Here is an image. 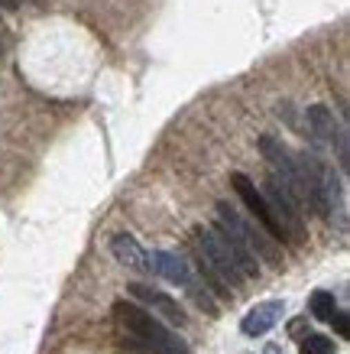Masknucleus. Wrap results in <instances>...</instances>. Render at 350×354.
<instances>
[{
    "mask_svg": "<svg viewBox=\"0 0 350 354\" xmlns=\"http://www.w3.org/2000/svg\"><path fill=\"white\" fill-rule=\"evenodd\" d=\"M114 319L124 325L130 335H137L149 351H156V354H191L188 344L182 342L179 335L172 332V328H166L159 319H153L146 309H139L137 302H127V299L114 302Z\"/></svg>",
    "mask_w": 350,
    "mask_h": 354,
    "instance_id": "1",
    "label": "nucleus"
},
{
    "mask_svg": "<svg viewBox=\"0 0 350 354\" xmlns=\"http://www.w3.org/2000/svg\"><path fill=\"white\" fill-rule=\"evenodd\" d=\"M217 221L231 227L233 234H237L246 247H250V254H253V257H263L266 263L282 267V250H279V244L269 234H266V231L256 225V221H246V218L237 215V208H233L231 202H217Z\"/></svg>",
    "mask_w": 350,
    "mask_h": 354,
    "instance_id": "2",
    "label": "nucleus"
},
{
    "mask_svg": "<svg viewBox=\"0 0 350 354\" xmlns=\"http://www.w3.org/2000/svg\"><path fill=\"white\" fill-rule=\"evenodd\" d=\"M260 153H263L266 162H269L273 179L292 195V202H295L298 208H305V183H302V172H298V162H295V156H292V150H289L282 140L266 133V137H260Z\"/></svg>",
    "mask_w": 350,
    "mask_h": 354,
    "instance_id": "3",
    "label": "nucleus"
},
{
    "mask_svg": "<svg viewBox=\"0 0 350 354\" xmlns=\"http://www.w3.org/2000/svg\"><path fill=\"white\" fill-rule=\"evenodd\" d=\"M195 241H198V257H202L204 267L211 270V273L221 279L227 290H231V286L237 290V286L244 283V277H240V270H237V263H233L231 250L224 247L221 234H217L214 227L198 225V227H195Z\"/></svg>",
    "mask_w": 350,
    "mask_h": 354,
    "instance_id": "4",
    "label": "nucleus"
},
{
    "mask_svg": "<svg viewBox=\"0 0 350 354\" xmlns=\"http://www.w3.org/2000/svg\"><path fill=\"white\" fill-rule=\"evenodd\" d=\"M266 205H269V212L276 218L279 231H282V241H292L295 247H302L308 241V231H305V218H302V208L292 202V195L282 189V185L269 176L266 179V192H263Z\"/></svg>",
    "mask_w": 350,
    "mask_h": 354,
    "instance_id": "5",
    "label": "nucleus"
},
{
    "mask_svg": "<svg viewBox=\"0 0 350 354\" xmlns=\"http://www.w3.org/2000/svg\"><path fill=\"white\" fill-rule=\"evenodd\" d=\"M305 120H308V130H311V140L318 147H338V160H340V169H347V133L340 127L334 114H331L324 104H311L305 111Z\"/></svg>",
    "mask_w": 350,
    "mask_h": 354,
    "instance_id": "6",
    "label": "nucleus"
},
{
    "mask_svg": "<svg viewBox=\"0 0 350 354\" xmlns=\"http://www.w3.org/2000/svg\"><path fill=\"white\" fill-rule=\"evenodd\" d=\"M231 185H233V192L240 195V202L250 208V215L256 218V225L263 227L266 234H269L279 244V241H282V231H279L276 218H273V212H269V205H266L263 192H256V185L250 183V176H244V172H233V176H231Z\"/></svg>",
    "mask_w": 350,
    "mask_h": 354,
    "instance_id": "7",
    "label": "nucleus"
},
{
    "mask_svg": "<svg viewBox=\"0 0 350 354\" xmlns=\"http://www.w3.org/2000/svg\"><path fill=\"white\" fill-rule=\"evenodd\" d=\"M282 312H286L282 299L260 302V306H253V309L244 315L240 328H244V335H250V338H260V335H266L269 328H276V322L282 319Z\"/></svg>",
    "mask_w": 350,
    "mask_h": 354,
    "instance_id": "8",
    "label": "nucleus"
},
{
    "mask_svg": "<svg viewBox=\"0 0 350 354\" xmlns=\"http://www.w3.org/2000/svg\"><path fill=\"white\" fill-rule=\"evenodd\" d=\"M130 296H137L139 302H146L149 309H156L166 322L185 325V312H182V306L172 299V296H166V292L153 290V286H143V283H133V286H130Z\"/></svg>",
    "mask_w": 350,
    "mask_h": 354,
    "instance_id": "9",
    "label": "nucleus"
},
{
    "mask_svg": "<svg viewBox=\"0 0 350 354\" xmlns=\"http://www.w3.org/2000/svg\"><path fill=\"white\" fill-rule=\"evenodd\" d=\"M110 250H114L117 263L127 267L130 273H139V277H143V273H153V270H149V254L137 244V237L117 234L114 241H110Z\"/></svg>",
    "mask_w": 350,
    "mask_h": 354,
    "instance_id": "10",
    "label": "nucleus"
},
{
    "mask_svg": "<svg viewBox=\"0 0 350 354\" xmlns=\"http://www.w3.org/2000/svg\"><path fill=\"white\" fill-rule=\"evenodd\" d=\"M149 270H156L162 279H169L175 286H188V279L195 277L188 267V260L182 257V254H172V250H156V254L149 257Z\"/></svg>",
    "mask_w": 350,
    "mask_h": 354,
    "instance_id": "11",
    "label": "nucleus"
},
{
    "mask_svg": "<svg viewBox=\"0 0 350 354\" xmlns=\"http://www.w3.org/2000/svg\"><path fill=\"white\" fill-rule=\"evenodd\" d=\"M214 231L221 234L224 247L231 250V257H233V263H237V270H240V277H244V279H253V277H260V263H256V257H253V254H250V247H246L244 241H240V237L233 234V231H231V227H227V225H221V221L214 225Z\"/></svg>",
    "mask_w": 350,
    "mask_h": 354,
    "instance_id": "12",
    "label": "nucleus"
},
{
    "mask_svg": "<svg viewBox=\"0 0 350 354\" xmlns=\"http://www.w3.org/2000/svg\"><path fill=\"white\" fill-rule=\"evenodd\" d=\"M308 306H311V315H315L318 322H331V319H334V312H338V302H334V296H331V292H324V290L311 292Z\"/></svg>",
    "mask_w": 350,
    "mask_h": 354,
    "instance_id": "13",
    "label": "nucleus"
},
{
    "mask_svg": "<svg viewBox=\"0 0 350 354\" xmlns=\"http://www.w3.org/2000/svg\"><path fill=\"white\" fill-rule=\"evenodd\" d=\"M302 354H334V342L324 335H308L302 338Z\"/></svg>",
    "mask_w": 350,
    "mask_h": 354,
    "instance_id": "14",
    "label": "nucleus"
},
{
    "mask_svg": "<svg viewBox=\"0 0 350 354\" xmlns=\"http://www.w3.org/2000/svg\"><path fill=\"white\" fill-rule=\"evenodd\" d=\"M331 322H334V328H338L344 338L350 335V322H347V315H344V312H334V319H331Z\"/></svg>",
    "mask_w": 350,
    "mask_h": 354,
    "instance_id": "15",
    "label": "nucleus"
},
{
    "mask_svg": "<svg viewBox=\"0 0 350 354\" xmlns=\"http://www.w3.org/2000/svg\"><path fill=\"white\" fill-rule=\"evenodd\" d=\"M0 7H3V10H17V7H20V0H0Z\"/></svg>",
    "mask_w": 350,
    "mask_h": 354,
    "instance_id": "16",
    "label": "nucleus"
}]
</instances>
